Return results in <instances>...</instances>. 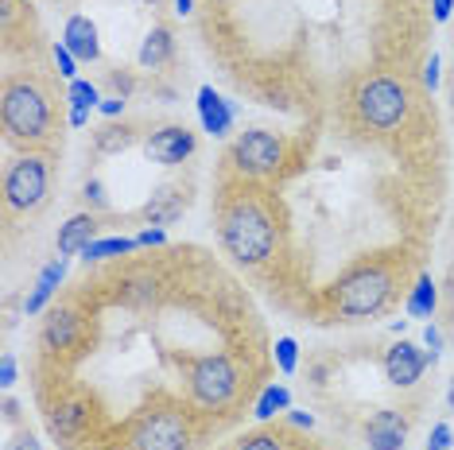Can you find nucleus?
Returning a JSON list of instances; mask_svg holds the SVG:
<instances>
[{
	"instance_id": "f257e3e1",
	"label": "nucleus",
	"mask_w": 454,
	"mask_h": 450,
	"mask_svg": "<svg viewBox=\"0 0 454 450\" xmlns=\"http://www.w3.org/2000/svg\"><path fill=\"white\" fill-rule=\"evenodd\" d=\"M202 435L206 431L194 404H179L171 396H152L117 431V450H199Z\"/></svg>"
},
{
	"instance_id": "f03ea898",
	"label": "nucleus",
	"mask_w": 454,
	"mask_h": 450,
	"mask_svg": "<svg viewBox=\"0 0 454 450\" xmlns=\"http://www.w3.org/2000/svg\"><path fill=\"white\" fill-rule=\"evenodd\" d=\"M218 233L225 252L245 264V268H261L276 257V221L261 202L253 198H233L218 213Z\"/></svg>"
},
{
	"instance_id": "7ed1b4c3",
	"label": "nucleus",
	"mask_w": 454,
	"mask_h": 450,
	"mask_svg": "<svg viewBox=\"0 0 454 450\" xmlns=\"http://www.w3.org/2000/svg\"><path fill=\"white\" fill-rule=\"evenodd\" d=\"M0 120L12 144H47L55 132V109L47 89L32 78H8L0 94Z\"/></svg>"
},
{
	"instance_id": "20e7f679",
	"label": "nucleus",
	"mask_w": 454,
	"mask_h": 450,
	"mask_svg": "<svg viewBox=\"0 0 454 450\" xmlns=\"http://www.w3.org/2000/svg\"><path fill=\"white\" fill-rule=\"evenodd\" d=\"M183 381H187V396L199 412H225L241 392L245 376L230 353H202L183 357Z\"/></svg>"
},
{
	"instance_id": "39448f33",
	"label": "nucleus",
	"mask_w": 454,
	"mask_h": 450,
	"mask_svg": "<svg viewBox=\"0 0 454 450\" xmlns=\"http://www.w3.org/2000/svg\"><path fill=\"white\" fill-rule=\"evenodd\" d=\"M392 283H396L392 268H385V264H361V268L346 272L342 280L334 283L330 303H334V311L346 314V319H373L392 299Z\"/></svg>"
},
{
	"instance_id": "423d86ee",
	"label": "nucleus",
	"mask_w": 454,
	"mask_h": 450,
	"mask_svg": "<svg viewBox=\"0 0 454 450\" xmlns=\"http://www.w3.org/2000/svg\"><path fill=\"white\" fill-rule=\"evenodd\" d=\"M47 431L63 450H86L82 443L98 438L101 431V407L86 388H70L55 404H47Z\"/></svg>"
},
{
	"instance_id": "0eeeda50",
	"label": "nucleus",
	"mask_w": 454,
	"mask_h": 450,
	"mask_svg": "<svg viewBox=\"0 0 454 450\" xmlns=\"http://www.w3.org/2000/svg\"><path fill=\"white\" fill-rule=\"evenodd\" d=\"M354 109H357V120L373 132H388L396 125H404L408 112H411V94L400 78L392 74H377V78H365L354 94Z\"/></svg>"
},
{
	"instance_id": "6e6552de",
	"label": "nucleus",
	"mask_w": 454,
	"mask_h": 450,
	"mask_svg": "<svg viewBox=\"0 0 454 450\" xmlns=\"http://www.w3.org/2000/svg\"><path fill=\"white\" fill-rule=\"evenodd\" d=\"M284 156H287V144L276 136V132L249 128L230 144L225 163H230L241 179H272L276 171L284 167Z\"/></svg>"
},
{
	"instance_id": "1a4fd4ad",
	"label": "nucleus",
	"mask_w": 454,
	"mask_h": 450,
	"mask_svg": "<svg viewBox=\"0 0 454 450\" xmlns=\"http://www.w3.org/2000/svg\"><path fill=\"white\" fill-rule=\"evenodd\" d=\"M51 194V159L47 156H20L4 171V206L12 213H32Z\"/></svg>"
},
{
	"instance_id": "9d476101",
	"label": "nucleus",
	"mask_w": 454,
	"mask_h": 450,
	"mask_svg": "<svg viewBox=\"0 0 454 450\" xmlns=\"http://www.w3.org/2000/svg\"><path fill=\"white\" fill-rule=\"evenodd\" d=\"M82 338H86V314H82L74 303L51 306V314L43 319V350L70 353L82 345Z\"/></svg>"
},
{
	"instance_id": "9b49d317",
	"label": "nucleus",
	"mask_w": 454,
	"mask_h": 450,
	"mask_svg": "<svg viewBox=\"0 0 454 450\" xmlns=\"http://www.w3.org/2000/svg\"><path fill=\"white\" fill-rule=\"evenodd\" d=\"M194 148H199V140H194V132L187 125H163L148 136L144 156L152 163H160V167H179L183 159L194 156Z\"/></svg>"
},
{
	"instance_id": "f8f14e48",
	"label": "nucleus",
	"mask_w": 454,
	"mask_h": 450,
	"mask_svg": "<svg viewBox=\"0 0 454 450\" xmlns=\"http://www.w3.org/2000/svg\"><path fill=\"white\" fill-rule=\"evenodd\" d=\"M427 350H419V345H411L408 338H400V342L388 345L385 353V376L392 388H416L423 369H427Z\"/></svg>"
},
{
	"instance_id": "ddd939ff",
	"label": "nucleus",
	"mask_w": 454,
	"mask_h": 450,
	"mask_svg": "<svg viewBox=\"0 0 454 450\" xmlns=\"http://www.w3.org/2000/svg\"><path fill=\"white\" fill-rule=\"evenodd\" d=\"M408 431H411V423H408L404 412L380 407V412H373L365 423V443H369V450H404Z\"/></svg>"
},
{
	"instance_id": "4468645a",
	"label": "nucleus",
	"mask_w": 454,
	"mask_h": 450,
	"mask_svg": "<svg viewBox=\"0 0 454 450\" xmlns=\"http://www.w3.org/2000/svg\"><path fill=\"white\" fill-rule=\"evenodd\" d=\"M191 206V194L183 190V187H175V182H163V187L152 190V198L144 202V221L148 225H156V229H163V225H175L187 213Z\"/></svg>"
},
{
	"instance_id": "2eb2a0df",
	"label": "nucleus",
	"mask_w": 454,
	"mask_h": 450,
	"mask_svg": "<svg viewBox=\"0 0 454 450\" xmlns=\"http://www.w3.org/2000/svg\"><path fill=\"white\" fill-rule=\"evenodd\" d=\"M233 117H237V105L233 101H225L214 86H202L199 89V120H202V128L210 132V136H230V128H233Z\"/></svg>"
},
{
	"instance_id": "dca6fc26",
	"label": "nucleus",
	"mask_w": 454,
	"mask_h": 450,
	"mask_svg": "<svg viewBox=\"0 0 454 450\" xmlns=\"http://www.w3.org/2000/svg\"><path fill=\"white\" fill-rule=\"evenodd\" d=\"M63 43L74 50L78 63H98L101 58V43H98V24L90 16H70L63 27Z\"/></svg>"
},
{
	"instance_id": "f3484780",
	"label": "nucleus",
	"mask_w": 454,
	"mask_h": 450,
	"mask_svg": "<svg viewBox=\"0 0 454 450\" xmlns=\"http://www.w3.org/2000/svg\"><path fill=\"white\" fill-rule=\"evenodd\" d=\"M98 229H101V221L94 213H74L67 225H59V237H55L59 257H74V252H82L90 241H98Z\"/></svg>"
},
{
	"instance_id": "a211bd4d",
	"label": "nucleus",
	"mask_w": 454,
	"mask_h": 450,
	"mask_svg": "<svg viewBox=\"0 0 454 450\" xmlns=\"http://www.w3.org/2000/svg\"><path fill=\"white\" fill-rule=\"evenodd\" d=\"M171 58H175V35H171L168 24H156L148 35H144L137 63H140L144 70H160V66H168Z\"/></svg>"
},
{
	"instance_id": "6ab92c4d",
	"label": "nucleus",
	"mask_w": 454,
	"mask_h": 450,
	"mask_svg": "<svg viewBox=\"0 0 454 450\" xmlns=\"http://www.w3.org/2000/svg\"><path fill=\"white\" fill-rule=\"evenodd\" d=\"M67 280V257H55V260H47L43 264V272H39V280H35V288L32 295L24 299V311L27 314H39L47 306V299L59 291V283Z\"/></svg>"
},
{
	"instance_id": "aec40b11",
	"label": "nucleus",
	"mask_w": 454,
	"mask_h": 450,
	"mask_svg": "<svg viewBox=\"0 0 454 450\" xmlns=\"http://www.w3.org/2000/svg\"><path fill=\"white\" fill-rule=\"evenodd\" d=\"M225 450H307L292 431H280V427H261V431L241 435L233 446Z\"/></svg>"
},
{
	"instance_id": "412c9836",
	"label": "nucleus",
	"mask_w": 454,
	"mask_h": 450,
	"mask_svg": "<svg viewBox=\"0 0 454 450\" xmlns=\"http://www.w3.org/2000/svg\"><path fill=\"white\" fill-rule=\"evenodd\" d=\"M404 306H408L411 319H431V314H435V306H439V288H435V280H431V275H419Z\"/></svg>"
},
{
	"instance_id": "4be33fe9",
	"label": "nucleus",
	"mask_w": 454,
	"mask_h": 450,
	"mask_svg": "<svg viewBox=\"0 0 454 450\" xmlns=\"http://www.w3.org/2000/svg\"><path fill=\"white\" fill-rule=\"evenodd\" d=\"M137 140V125H106L94 132V151L98 156H117Z\"/></svg>"
},
{
	"instance_id": "5701e85b",
	"label": "nucleus",
	"mask_w": 454,
	"mask_h": 450,
	"mask_svg": "<svg viewBox=\"0 0 454 450\" xmlns=\"http://www.w3.org/2000/svg\"><path fill=\"white\" fill-rule=\"evenodd\" d=\"M280 412H292V392H287L284 384H268L261 396H256L253 404V415L261 419V423H268V419H276Z\"/></svg>"
},
{
	"instance_id": "b1692460",
	"label": "nucleus",
	"mask_w": 454,
	"mask_h": 450,
	"mask_svg": "<svg viewBox=\"0 0 454 450\" xmlns=\"http://www.w3.org/2000/svg\"><path fill=\"white\" fill-rule=\"evenodd\" d=\"M140 241L137 237H101V241H90L82 249L86 260H113V257H125V252H137Z\"/></svg>"
},
{
	"instance_id": "393cba45",
	"label": "nucleus",
	"mask_w": 454,
	"mask_h": 450,
	"mask_svg": "<svg viewBox=\"0 0 454 450\" xmlns=\"http://www.w3.org/2000/svg\"><path fill=\"white\" fill-rule=\"evenodd\" d=\"M67 101H70V109H90L94 112L101 105V89L94 86V81H86V78H74L67 86Z\"/></svg>"
},
{
	"instance_id": "a878e982",
	"label": "nucleus",
	"mask_w": 454,
	"mask_h": 450,
	"mask_svg": "<svg viewBox=\"0 0 454 450\" xmlns=\"http://www.w3.org/2000/svg\"><path fill=\"white\" fill-rule=\"evenodd\" d=\"M272 357H276V369H280L284 376H292L295 365H299V345H295V338H276Z\"/></svg>"
},
{
	"instance_id": "bb28decb",
	"label": "nucleus",
	"mask_w": 454,
	"mask_h": 450,
	"mask_svg": "<svg viewBox=\"0 0 454 450\" xmlns=\"http://www.w3.org/2000/svg\"><path fill=\"white\" fill-rule=\"evenodd\" d=\"M51 58H55V70H59V74H63L67 81L78 78V58H74V50H70L67 43H55V47H51Z\"/></svg>"
},
{
	"instance_id": "cd10ccee",
	"label": "nucleus",
	"mask_w": 454,
	"mask_h": 450,
	"mask_svg": "<svg viewBox=\"0 0 454 450\" xmlns=\"http://www.w3.org/2000/svg\"><path fill=\"white\" fill-rule=\"evenodd\" d=\"M82 198H86L94 210H109V194H106V187H101V179H86V187H82Z\"/></svg>"
},
{
	"instance_id": "c85d7f7f",
	"label": "nucleus",
	"mask_w": 454,
	"mask_h": 450,
	"mask_svg": "<svg viewBox=\"0 0 454 450\" xmlns=\"http://www.w3.org/2000/svg\"><path fill=\"white\" fill-rule=\"evenodd\" d=\"M450 443H454L450 423H435V427H431V435H427V450H450Z\"/></svg>"
},
{
	"instance_id": "c756f323",
	"label": "nucleus",
	"mask_w": 454,
	"mask_h": 450,
	"mask_svg": "<svg viewBox=\"0 0 454 450\" xmlns=\"http://www.w3.org/2000/svg\"><path fill=\"white\" fill-rule=\"evenodd\" d=\"M423 345H427V361L435 365L439 353H442V330H439V326L427 322V330H423Z\"/></svg>"
},
{
	"instance_id": "7c9ffc66",
	"label": "nucleus",
	"mask_w": 454,
	"mask_h": 450,
	"mask_svg": "<svg viewBox=\"0 0 454 450\" xmlns=\"http://www.w3.org/2000/svg\"><path fill=\"white\" fill-rule=\"evenodd\" d=\"M4 450H43V446H39V438L32 431H16L12 438H8Z\"/></svg>"
},
{
	"instance_id": "2f4dec72",
	"label": "nucleus",
	"mask_w": 454,
	"mask_h": 450,
	"mask_svg": "<svg viewBox=\"0 0 454 450\" xmlns=\"http://www.w3.org/2000/svg\"><path fill=\"white\" fill-rule=\"evenodd\" d=\"M98 112H101V117H109V120H117L121 112H125V97H117V94H113V97H101Z\"/></svg>"
},
{
	"instance_id": "473e14b6",
	"label": "nucleus",
	"mask_w": 454,
	"mask_h": 450,
	"mask_svg": "<svg viewBox=\"0 0 454 450\" xmlns=\"http://www.w3.org/2000/svg\"><path fill=\"white\" fill-rule=\"evenodd\" d=\"M16 384V357L4 353L0 357V388H12Z\"/></svg>"
},
{
	"instance_id": "72a5a7b5",
	"label": "nucleus",
	"mask_w": 454,
	"mask_h": 450,
	"mask_svg": "<svg viewBox=\"0 0 454 450\" xmlns=\"http://www.w3.org/2000/svg\"><path fill=\"white\" fill-rule=\"evenodd\" d=\"M423 86H427L431 94L439 89V55H431V58H427V66H423Z\"/></svg>"
},
{
	"instance_id": "f704fd0d",
	"label": "nucleus",
	"mask_w": 454,
	"mask_h": 450,
	"mask_svg": "<svg viewBox=\"0 0 454 450\" xmlns=\"http://www.w3.org/2000/svg\"><path fill=\"white\" fill-rule=\"evenodd\" d=\"M137 241H140V249H160V244H168V233L163 229H144Z\"/></svg>"
},
{
	"instance_id": "c9c22d12",
	"label": "nucleus",
	"mask_w": 454,
	"mask_h": 450,
	"mask_svg": "<svg viewBox=\"0 0 454 450\" xmlns=\"http://www.w3.org/2000/svg\"><path fill=\"white\" fill-rule=\"evenodd\" d=\"M450 12H454V0H431V19L435 24H447Z\"/></svg>"
},
{
	"instance_id": "e433bc0d",
	"label": "nucleus",
	"mask_w": 454,
	"mask_h": 450,
	"mask_svg": "<svg viewBox=\"0 0 454 450\" xmlns=\"http://www.w3.org/2000/svg\"><path fill=\"white\" fill-rule=\"evenodd\" d=\"M67 125L70 128H86L90 125V109H70L67 112Z\"/></svg>"
},
{
	"instance_id": "4c0bfd02",
	"label": "nucleus",
	"mask_w": 454,
	"mask_h": 450,
	"mask_svg": "<svg viewBox=\"0 0 454 450\" xmlns=\"http://www.w3.org/2000/svg\"><path fill=\"white\" fill-rule=\"evenodd\" d=\"M287 419H292L295 427H307V431H311V427H315V415H311V412H292Z\"/></svg>"
},
{
	"instance_id": "58836bf2",
	"label": "nucleus",
	"mask_w": 454,
	"mask_h": 450,
	"mask_svg": "<svg viewBox=\"0 0 454 450\" xmlns=\"http://www.w3.org/2000/svg\"><path fill=\"white\" fill-rule=\"evenodd\" d=\"M4 419H8V423H16V419H20V404L12 400V396L4 400Z\"/></svg>"
},
{
	"instance_id": "ea45409f",
	"label": "nucleus",
	"mask_w": 454,
	"mask_h": 450,
	"mask_svg": "<svg viewBox=\"0 0 454 450\" xmlns=\"http://www.w3.org/2000/svg\"><path fill=\"white\" fill-rule=\"evenodd\" d=\"M175 12H179V16H191V12H194V0H175Z\"/></svg>"
},
{
	"instance_id": "a19ab883",
	"label": "nucleus",
	"mask_w": 454,
	"mask_h": 450,
	"mask_svg": "<svg viewBox=\"0 0 454 450\" xmlns=\"http://www.w3.org/2000/svg\"><path fill=\"white\" fill-rule=\"evenodd\" d=\"M447 404H450V412H454V376H450V384H447Z\"/></svg>"
},
{
	"instance_id": "79ce46f5",
	"label": "nucleus",
	"mask_w": 454,
	"mask_h": 450,
	"mask_svg": "<svg viewBox=\"0 0 454 450\" xmlns=\"http://www.w3.org/2000/svg\"><path fill=\"white\" fill-rule=\"evenodd\" d=\"M144 4H160V0H144Z\"/></svg>"
},
{
	"instance_id": "37998d69",
	"label": "nucleus",
	"mask_w": 454,
	"mask_h": 450,
	"mask_svg": "<svg viewBox=\"0 0 454 450\" xmlns=\"http://www.w3.org/2000/svg\"><path fill=\"white\" fill-rule=\"evenodd\" d=\"M218 4H225V0H218Z\"/></svg>"
}]
</instances>
